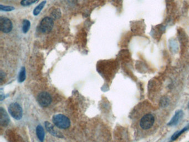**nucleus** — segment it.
Listing matches in <instances>:
<instances>
[{"mask_svg": "<svg viewBox=\"0 0 189 142\" xmlns=\"http://www.w3.org/2000/svg\"><path fill=\"white\" fill-rule=\"evenodd\" d=\"M25 79H26V70L25 67H22L18 75V80L19 82L21 83L23 82Z\"/></svg>", "mask_w": 189, "mask_h": 142, "instance_id": "f8f14e48", "label": "nucleus"}, {"mask_svg": "<svg viewBox=\"0 0 189 142\" xmlns=\"http://www.w3.org/2000/svg\"><path fill=\"white\" fill-rule=\"evenodd\" d=\"M53 21L52 18H44L40 23L39 29L43 33L48 32L51 31L53 27Z\"/></svg>", "mask_w": 189, "mask_h": 142, "instance_id": "20e7f679", "label": "nucleus"}, {"mask_svg": "<svg viewBox=\"0 0 189 142\" xmlns=\"http://www.w3.org/2000/svg\"><path fill=\"white\" fill-rule=\"evenodd\" d=\"M8 111L11 115L15 120H20L22 117V109L17 103H13L8 107Z\"/></svg>", "mask_w": 189, "mask_h": 142, "instance_id": "f03ea898", "label": "nucleus"}, {"mask_svg": "<svg viewBox=\"0 0 189 142\" xmlns=\"http://www.w3.org/2000/svg\"><path fill=\"white\" fill-rule=\"evenodd\" d=\"M182 116H183V112H182V110L177 111L176 113L174 115V117L170 121V122L168 123V125H171V126L177 125L179 122L180 120L182 119Z\"/></svg>", "mask_w": 189, "mask_h": 142, "instance_id": "1a4fd4ad", "label": "nucleus"}, {"mask_svg": "<svg viewBox=\"0 0 189 142\" xmlns=\"http://www.w3.org/2000/svg\"><path fill=\"white\" fill-rule=\"evenodd\" d=\"M30 22L28 20H25L23 22L22 30L23 33L27 32L30 28Z\"/></svg>", "mask_w": 189, "mask_h": 142, "instance_id": "ddd939ff", "label": "nucleus"}, {"mask_svg": "<svg viewBox=\"0 0 189 142\" xmlns=\"http://www.w3.org/2000/svg\"><path fill=\"white\" fill-rule=\"evenodd\" d=\"M36 134L38 140L41 142H43L45 140V133L43 128L41 125H38L36 128Z\"/></svg>", "mask_w": 189, "mask_h": 142, "instance_id": "9d476101", "label": "nucleus"}, {"mask_svg": "<svg viewBox=\"0 0 189 142\" xmlns=\"http://www.w3.org/2000/svg\"><path fill=\"white\" fill-rule=\"evenodd\" d=\"M45 124L46 129L47 130V132L50 133L51 135H54L55 137H63V136L61 134V133L60 132L57 130H56L55 127L53 126L52 125L51 123L48 122H46Z\"/></svg>", "mask_w": 189, "mask_h": 142, "instance_id": "0eeeda50", "label": "nucleus"}, {"mask_svg": "<svg viewBox=\"0 0 189 142\" xmlns=\"http://www.w3.org/2000/svg\"><path fill=\"white\" fill-rule=\"evenodd\" d=\"M5 73L3 71H1L0 73V79H1V83H2L3 81L5 80Z\"/></svg>", "mask_w": 189, "mask_h": 142, "instance_id": "a211bd4d", "label": "nucleus"}, {"mask_svg": "<svg viewBox=\"0 0 189 142\" xmlns=\"http://www.w3.org/2000/svg\"></svg>", "mask_w": 189, "mask_h": 142, "instance_id": "6ab92c4d", "label": "nucleus"}, {"mask_svg": "<svg viewBox=\"0 0 189 142\" xmlns=\"http://www.w3.org/2000/svg\"><path fill=\"white\" fill-rule=\"evenodd\" d=\"M189 128V127H187L184 128H183L182 130H180L179 132H177L175 133L174 135L172 136V140H175L176 139H177V138L179 137L180 135H182L183 133H184L186 130H188Z\"/></svg>", "mask_w": 189, "mask_h": 142, "instance_id": "4468645a", "label": "nucleus"}, {"mask_svg": "<svg viewBox=\"0 0 189 142\" xmlns=\"http://www.w3.org/2000/svg\"><path fill=\"white\" fill-rule=\"evenodd\" d=\"M38 1V0H22L21 3L22 6H27L32 5L33 3H35V2H37Z\"/></svg>", "mask_w": 189, "mask_h": 142, "instance_id": "2eb2a0df", "label": "nucleus"}, {"mask_svg": "<svg viewBox=\"0 0 189 142\" xmlns=\"http://www.w3.org/2000/svg\"><path fill=\"white\" fill-rule=\"evenodd\" d=\"M0 29L4 33H8L12 29V23L11 20L6 17L0 18Z\"/></svg>", "mask_w": 189, "mask_h": 142, "instance_id": "423d86ee", "label": "nucleus"}, {"mask_svg": "<svg viewBox=\"0 0 189 142\" xmlns=\"http://www.w3.org/2000/svg\"><path fill=\"white\" fill-rule=\"evenodd\" d=\"M51 16H52V17L55 18V19H57V18L60 17V16H61L60 10H58V9L54 10L52 13V14H51Z\"/></svg>", "mask_w": 189, "mask_h": 142, "instance_id": "dca6fc26", "label": "nucleus"}, {"mask_svg": "<svg viewBox=\"0 0 189 142\" xmlns=\"http://www.w3.org/2000/svg\"><path fill=\"white\" fill-rule=\"evenodd\" d=\"M0 9L1 11H11L15 9V8L12 6H3L1 5L0 6Z\"/></svg>", "mask_w": 189, "mask_h": 142, "instance_id": "f3484780", "label": "nucleus"}, {"mask_svg": "<svg viewBox=\"0 0 189 142\" xmlns=\"http://www.w3.org/2000/svg\"><path fill=\"white\" fill-rule=\"evenodd\" d=\"M0 123L2 126H7L10 122V118L3 108H0Z\"/></svg>", "mask_w": 189, "mask_h": 142, "instance_id": "6e6552de", "label": "nucleus"}, {"mask_svg": "<svg viewBox=\"0 0 189 142\" xmlns=\"http://www.w3.org/2000/svg\"><path fill=\"white\" fill-rule=\"evenodd\" d=\"M52 120L54 125L61 129H67L70 125V119L61 114L55 115L53 117Z\"/></svg>", "mask_w": 189, "mask_h": 142, "instance_id": "f257e3e1", "label": "nucleus"}, {"mask_svg": "<svg viewBox=\"0 0 189 142\" xmlns=\"http://www.w3.org/2000/svg\"><path fill=\"white\" fill-rule=\"evenodd\" d=\"M154 122V117L151 114H147L140 120V125L143 130H149L153 125Z\"/></svg>", "mask_w": 189, "mask_h": 142, "instance_id": "7ed1b4c3", "label": "nucleus"}, {"mask_svg": "<svg viewBox=\"0 0 189 142\" xmlns=\"http://www.w3.org/2000/svg\"><path fill=\"white\" fill-rule=\"evenodd\" d=\"M46 3V1H43V2L41 3L40 5H38L35 8V10L33 11V15L35 16H37L38 15H39V13L41 12V11L45 7Z\"/></svg>", "mask_w": 189, "mask_h": 142, "instance_id": "9b49d317", "label": "nucleus"}, {"mask_svg": "<svg viewBox=\"0 0 189 142\" xmlns=\"http://www.w3.org/2000/svg\"><path fill=\"white\" fill-rule=\"evenodd\" d=\"M37 101L41 106L47 107L52 102V97L48 93L43 92L38 95Z\"/></svg>", "mask_w": 189, "mask_h": 142, "instance_id": "39448f33", "label": "nucleus"}]
</instances>
